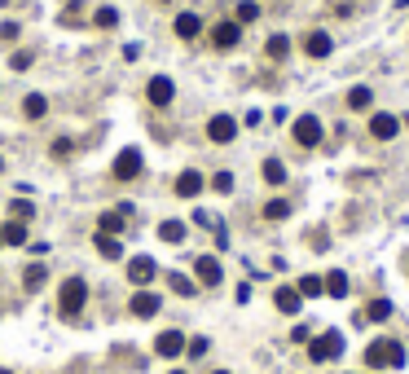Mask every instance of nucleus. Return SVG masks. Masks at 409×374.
<instances>
[{
  "instance_id": "obj_1",
  "label": "nucleus",
  "mask_w": 409,
  "mask_h": 374,
  "mask_svg": "<svg viewBox=\"0 0 409 374\" xmlns=\"http://www.w3.org/2000/svg\"><path fill=\"white\" fill-rule=\"evenodd\" d=\"M366 366L370 370H396V366H405V348L396 339H374L366 348Z\"/></svg>"
},
{
  "instance_id": "obj_2",
  "label": "nucleus",
  "mask_w": 409,
  "mask_h": 374,
  "mask_svg": "<svg viewBox=\"0 0 409 374\" xmlns=\"http://www.w3.org/2000/svg\"><path fill=\"white\" fill-rule=\"evenodd\" d=\"M84 304H88V282L84 278H67L58 290V313L62 317H79L84 313Z\"/></svg>"
},
{
  "instance_id": "obj_3",
  "label": "nucleus",
  "mask_w": 409,
  "mask_h": 374,
  "mask_svg": "<svg viewBox=\"0 0 409 374\" xmlns=\"http://www.w3.org/2000/svg\"><path fill=\"white\" fill-rule=\"evenodd\" d=\"M141 168H145L141 150H133V145H128V150H119V159L110 163V176H114V181H137Z\"/></svg>"
},
{
  "instance_id": "obj_4",
  "label": "nucleus",
  "mask_w": 409,
  "mask_h": 374,
  "mask_svg": "<svg viewBox=\"0 0 409 374\" xmlns=\"http://www.w3.org/2000/svg\"><path fill=\"white\" fill-rule=\"evenodd\" d=\"M308 356H313V361H335V356H343V335L339 330L317 335L313 344H308Z\"/></svg>"
},
{
  "instance_id": "obj_5",
  "label": "nucleus",
  "mask_w": 409,
  "mask_h": 374,
  "mask_svg": "<svg viewBox=\"0 0 409 374\" xmlns=\"http://www.w3.org/2000/svg\"><path fill=\"white\" fill-rule=\"evenodd\" d=\"M290 137H295L304 150H317V145H321V119L317 115H300L295 128H290Z\"/></svg>"
},
{
  "instance_id": "obj_6",
  "label": "nucleus",
  "mask_w": 409,
  "mask_h": 374,
  "mask_svg": "<svg viewBox=\"0 0 409 374\" xmlns=\"http://www.w3.org/2000/svg\"><path fill=\"white\" fill-rule=\"evenodd\" d=\"M207 137L216 141V145H229V141L238 137V119L234 115H211L207 119Z\"/></svg>"
},
{
  "instance_id": "obj_7",
  "label": "nucleus",
  "mask_w": 409,
  "mask_h": 374,
  "mask_svg": "<svg viewBox=\"0 0 409 374\" xmlns=\"http://www.w3.org/2000/svg\"><path fill=\"white\" fill-rule=\"evenodd\" d=\"M154 273H159V265L150 255H133V260H128V282H133V286H150Z\"/></svg>"
},
{
  "instance_id": "obj_8",
  "label": "nucleus",
  "mask_w": 409,
  "mask_h": 374,
  "mask_svg": "<svg viewBox=\"0 0 409 374\" xmlns=\"http://www.w3.org/2000/svg\"><path fill=\"white\" fill-rule=\"evenodd\" d=\"M172 97H176V84L168 75H154L150 84H145V102L150 106H172Z\"/></svg>"
},
{
  "instance_id": "obj_9",
  "label": "nucleus",
  "mask_w": 409,
  "mask_h": 374,
  "mask_svg": "<svg viewBox=\"0 0 409 374\" xmlns=\"http://www.w3.org/2000/svg\"><path fill=\"white\" fill-rule=\"evenodd\" d=\"M194 273H199L203 286H220V278H224V269H220L216 255H199V260H194Z\"/></svg>"
},
{
  "instance_id": "obj_10",
  "label": "nucleus",
  "mask_w": 409,
  "mask_h": 374,
  "mask_svg": "<svg viewBox=\"0 0 409 374\" xmlns=\"http://www.w3.org/2000/svg\"><path fill=\"white\" fill-rule=\"evenodd\" d=\"M185 344H189V339H185L181 330H163V335L154 339V352H159V356H181Z\"/></svg>"
},
{
  "instance_id": "obj_11",
  "label": "nucleus",
  "mask_w": 409,
  "mask_h": 374,
  "mask_svg": "<svg viewBox=\"0 0 409 374\" xmlns=\"http://www.w3.org/2000/svg\"><path fill=\"white\" fill-rule=\"evenodd\" d=\"M273 304H277V313H286V317H295L300 308H304V295L295 286H277V295H273Z\"/></svg>"
},
{
  "instance_id": "obj_12",
  "label": "nucleus",
  "mask_w": 409,
  "mask_h": 374,
  "mask_svg": "<svg viewBox=\"0 0 409 374\" xmlns=\"http://www.w3.org/2000/svg\"><path fill=\"white\" fill-rule=\"evenodd\" d=\"M203 172H194V168H185L181 176H176V194H181V199H199V194H203Z\"/></svg>"
},
{
  "instance_id": "obj_13",
  "label": "nucleus",
  "mask_w": 409,
  "mask_h": 374,
  "mask_svg": "<svg viewBox=\"0 0 409 374\" xmlns=\"http://www.w3.org/2000/svg\"><path fill=\"white\" fill-rule=\"evenodd\" d=\"M238 40H242L238 22H216V27H211V44H216V48H234Z\"/></svg>"
},
{
  "instance_id": "obj_14",
  "label": "nucleus",
  "mask_w": 409,
  "mask_h": 374,
  "mask_svg": "<svg viewBox=\"0 0 409 374\" xmlns=\"http://www.w3.org/2000/svg\"><path fill=\"white\" fill-rule=\"evenodd\" d=\"M396 133H401V119H396V115H370V137L391 141Z\"/></svg>"
},
{
  "instance_id": "obj_15",
  "label": "nucleus",
  "mask_w": 409,
  "mask_h": 374,
  "mask_svg": "<svg viewBox=\"0 0 409 374\" xmlns=\"http://www.w3.org/2000/svg\"><path fill=\"white\" fill-rule=\"evenodd\" d=\"M159 304H163V300L154 295V290H137L128 308H133V317H154V313H159Z\"/></svg>"
},
{
  "instance_id": "obj_16",
  "label": "nucleus",
  "mask_w": 409,
  "mask_h": 374,
  "mask_svg": "<svg viewBox=\"0 0 409 374\" xmlns=\"http://www.w3.org/2000/svg\"><path fill=\"white\" fill-rule=\"evenodd\" d=\"M172 31H176L181 40H199V31H203V18H199V13H176Z\"/></svg>"
},
{
  "instance_id": "obj_17",
  "label": "nucleus",
  "mask_w": 409,
  "mask_h": 374,
  "mask_svg": "<svg viewBox=\"0 0 409 374\" xmlns=\"http://www.w3.org/2000/svg\"><path fill=\"white\" fill-rule=\"evenodd\" d=\"M330 48H335V40L326 36V31H308V40H304L308 58H330Z\"/></svg>"
},
{
  "instance_id": "obj_18",
  "label": "nucleus",
  "mask_w": 409,
  "mask_h": 374,
  "mask_svg": "<svg viewBox=\"0 0 409 374\" xmlns=\"http://www.w3.org/2000/svg\"><path fill=\"white\" fill-rule=\"evenodd\" d=\"M44 282H48V269L40 265V260H36V265H27V269H22V290H40Z\"/></svg>"
},
{
  "instance_id": "obj_19",
  "label": "nucleus",
  "mask_w": 409,
  "mask_h": 374,
  "mask_svg": "<svg viewBox=\"0 0 409 374\" xmlns=\"http://www.w3.org/2000/svg\"><path fill=\"white\" fill-rule=\"evenodd\" d=\"M0 238H5V247H22V242H27V225H22V220L0 225Z\"/></svg>"
},
{
  "instance_id": "obj_20",
  "label": "nucleus",
  "mask_w": 409,
  "mask_h": 374,
  "mask_svg": "<svg viewBox=\"0 0 409 374\" xmlns=\"http://www.w3.org/2000/svg\"><path fill=\"white\" fill-rule=\"evenodd\" d=\"M185 234H189V229H185V220H163V225H159V238H163V242H172V247H176V242H185Z\"/></svg>"
},
{
  "instance_id": "obj_21",
  "label": "nucleus",
  "mask_w": 409,
  "mask_h": 374,
  "mask_svg": "<svg viewBox=\"0 0 409 374\" xmlns=\"http://www.w3.org/2000/svg\"><path fill=\"white\" fill-rule=\"evenodd\" d=\"M93 242H97V255H106V260H119L123 255V247H119V238H114V234H97Z\"/></svg>"
},
{
  "instance_id": "obj_22",
  "label": "nucleus",
  "mask_w": 409,
  "mask_h": 374,
  "mask_svg": "<svg viewBox=\"0 0 409 374\" xmlns=\"http://www.w3.org/2000/svg\"><path fill=\"white\" fill-rule=\"evenodd\" d=\"M321 282H326V295H335V300L348 295V273H339V269H335V273H326Z\"/></svg>"
},
{
  "instance_id": "obj_23",
  "label": "nucleus",
  "mask_w": 409,
  "mask_h": 374,
  "mask_svg": "<svg viewBox=\"0 0 409 374\" xmlns=\"http://www.w3.org/2000/svg\"><path fill=\"white\" fill-rule=\"evenodd\" d=\"M22 115H27V119H44V115H48V102H44L40 93H27V102H22Z\"/></svg>"
},
{
  "instance_id": "obj_24",
  "label": "nucleus",
  "mask_w": 409,
  "mask_h": 374,
  "mask_svg": "<svg viewBox=\"0 0 409 374\" xmlns=\"http://www.w3.org/2000/svg\"><path fill=\"white\" fill-rule=\"evenodd\" d=\"M348 106H352V110H370V106H374V93H370V84H356V88L348 93Z\"/></svg>"
},
{
  "instance_id": "obj_25",
  "label": "nucleus",
  "mask_w": 409,
  "mask_h": 374,
  "mask_svg": "<svg viewBox=\"0 0 409 374\" xmlns=\"http://www.w3.org/2000/svg\"><path fill=\"white\" fill-rule=\"evenodd\" d=\"M168 286L176 290V295H185V300H189V295H199V286H194L185 273H168Z\"/></svg>"
},
{
  "instance_id": "obj_26",
  "label": "nucleus",
  "mask_w": 409,
  "mask_h": 374,
  "mask_svg": "<svg viewBox=\"0 0 409 374\" xmlns=\"http://www.w3.org/2000/svg\"><path fill=\"white\" fill-rule=\"evenodd\" d=\"M264 53H269L273 62H282V58L290 53V40H286V36H269V44H264Z\"/></svg>"
},
{
  "instance_id": "obj_27",
  "label": "nucleus",
  "mask_w": 409,
  "mask_h": 374,
  "mask_svg": "<svg viewBox=\"0 0 409 374\" xmlns=\"http://www.w3.org/2000/svg\"><path fill=\"white\" fill-rule=\"evenodd\" d=\"M264 181H269V185H282V181H286L282 159H264Z\"/></svg>"
},
{
  "instance_id": "obj_28",
  "label": "nucleus",
  "mask_w": 409,
  "mask_h": 374,
  "mask_svg": "<svg viewBox=\"0 0 409 374\" xmlns=\"http://www.w3.org/2000/svg\"><path fill=\"white\" fill-rule=\"evenodd\" d=\"M286 216H290V203H286V199L264 203V220H286Z\"/></svg>"
},
{
  "instance_id": "obj_29",
  "label": "nucleus",
  "mask_w": 409,
  "mask_h": 374,
  "mask_svg": "<svg viewBox=\"0 0 409 374\" xmlns=\"http://www.w3.org/2000/svg\"><path fill=\"white\" fill-rule=\"evenodd\" d=\"M295 290H300L304 300H313V295H326V282H321V278H300V286H295Z\"/></svg>"
},
{
  "instance_id": "obj_30",
  "label": "nucleus",
  "mask_w": 409,
  "mask_h": 374,
  "mask_svg": "<svg viewBox=\"0 0 409 374\" xmlns=\"http://www.w3.org/2000/svg\"><path fill=\"white\" fill-rule=\"evenodd\" d=\"M366 317H370V321H387V317H391V304H387V300H370V304H366Z\"/></svg>"
},
{
  "instance_id": "obj_31",
  "label": "nucleus",
  "mask_w": 409,
  "mask_h": 374,
  "mask_svg": "<svg viewBox=\"0 0 409 374\" xmlns=\"http://www.w3.org/2000/svg\"><path fill=\"white\" fill-rule=\"evenodd\" d=\"M93 22L102 27V31H110L114 22H119V9H110V5H106V9H97V13H93Z\"/></svg>"
},
{
  "instance_id": "obj_32",
  "label": "nucleus",
  "mask_w": 409,
  "mask_h": 374,
  "mask_svg": "<svg viewBox=\"0 0 409 374\" xmlns=\"http://www.w3.org/2000/svg\"><path fill=\"white\" fill-rule=\"evenodd\" d=\"M255 18H260V5H255V0H242V5H238V27L255 22Z\"/></svg>"
},
{
  "instance_id": "obj_33",
  "label": "nucleus",
  "mask_w": 409,
  "mask_h": 374,
  "mask_svg": "<svg viewBox=\"0 0 409 374\" xmlns=\"http://www.w3.org/2000/svg\"><path fill=\"white\" fill-rule=\"evenodd\" d=\"M211 189H216V194H234V172H216V176H211Z\"/></svg>"
},
{
  "instance_id": "obj_34",
  "label": "nucleus",
  "mask_w": 409,
  "mask_h": 374,
  "mask_svg": "<svg viewBox=\"0 0 409 374\" xmlns=\"http://www.w3.org/2000/svg\"><path fill=\"white\" fill-rule=\"evenodd\" d=\"M31 62H36V53H31V48H18V53L9 58V67H13V71H27Z\"/></svg>"
},
{
  "instance_id": "obj_35",
  "label": "nucleus",
  "mask_w": 409,
  "mask_h": 374,
  "mask_svg": "<svg viewBox=\"0 0 409 374\" xmlns=\"http://www.w3.org/2000/svg\"><path fill=\"white\" fill-rule=\"evenodd\" d=\"M48 150H53V159H71V150H75V141H71V137H58L53 145H48Z\"/></svg>"
},
{
  "instance_id": "obj_36",
  "label": "nucleus",
  "mask_w": 409,
  "mask_h": 374,
  "mask_svg": "<svg viewBox=\"0 0 409 374\" xmlns=\"http://www.w3.org/2000/svg\"><path fill=\"white\" fill-rule=\"evenodd\" d=\"M31 216H36V207H31V203H13V220H31Z\"/></svg>"
},
{
  "instance_id": "obj_37",
  "label": "nucleus",
  "mask_w": 409,
  "mask_h": 374,
  "mask_svg": "<svg viewBox=\"0 0 409 374\" xmlns=\"http://www.w3.org/2000/svg\"><path fill=\"white\" fill-rule=\"evenodd\" d=\"M185 352H189V356H203V352H207V339H189Z\"/></svg>"
},
{
  "instance_id": "obj_38",
  "label": "nucleus",
  "mask_w": 409,
  "mask_h": 374,
  "mask_svg": "<svg viewBox=\"0 0 409 374\" xmlns=\"http://www.w3.org/2000/svg\"><path fill=\"white\" fill-rule=\"evenodd\" d=\"M0 36H5V40H18V22H0Z\"/></svg>"
},
{
  "instance_id": "obj_39",
  "label": "nucleus",
  "mask_w": 409,
  "mask_h": 374,
  "mask_svg": "<svg viewBox=\"0 0 409 374\" xmlns=\"http://www.w3.org/2000/svg\"><path fill=\"white\" fill-rule=\"evenodd\" d=\"M0 172H5V159H0Z\"/></svg>"
},
{
  "instance_id": "obj_40",
  "label": "nucleus",
  "mask_w": 409,
  "mask_h": 374,
  "mask_svg": "<svg viewBox=\"0 0 409 374\" xmlns=\"http://www.w3.org/2000/svg\"><path fill=\"white\" fill-rule=\"evenodd\" d=\"M172 374H185V370H172Z\"/></svg>"
},
{
  "instance_id": "obj_41",
  "label": "nucleus",
  "mask_w": 409,
  "mask_h": 374,
  "mask_svg": "<svg viewBox=\"0 0 409 374\" xmlns=\"http://www.w3.org/2000/svg\"><path fill=\"white\" fill-rule=\"evenodd\" d=\"M216 374H229V370H216Z\"/></svg>"
},
{
  "instance_id": "obj_42",
  "label": "nucleus",
  "mask_w": 409,
  "mask_h": 374,
  "mask_svg": "<svg viewBox=\"0 0 409 374\" xmlns=\"http://www.w3.org/2000/svg\"><path fill=\"white\" fill-rule=\"evenodd\" d=\"M0 247H5V238H0Z\"/></svg>"
},
{
  "instance_id": "obj_43",
  "label": "nucleus",
  "mask_w": 409,
  "mask_h": 374,
  "mask_svg": "<svg viewBox=\"0 0 409 374\" xmlns=\"http://www.w3.org/2000/svg\"><path fill=\"white\" fill-rule=\"evenodd\" d=\"M0 374H9V370H0Z\"/></svg>"
},
{
  "instance_id": "obj_44",
  "label": "nucleus",
  "mask_w": 409,
  "mask_h": 374,
  "mask_svg": "<svg viewBox=\"0 0 409 374\" xmlns=\"http://www.w3.org/2000/svg\"><path fill=\"white\" fill-rule=\"evenodd\" d=\"M405 123H409V115H405Z\"/></svg>"
}]
</instances>
